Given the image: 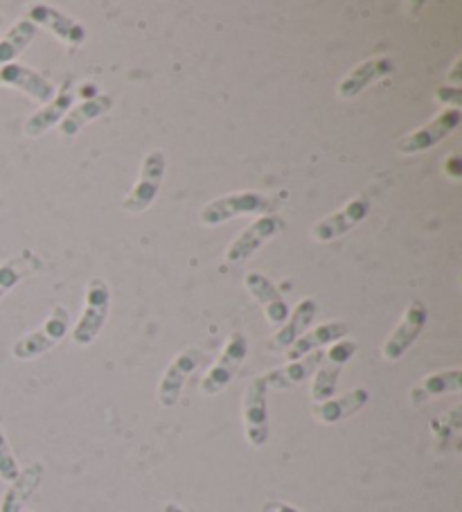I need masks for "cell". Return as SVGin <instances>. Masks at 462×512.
Listing matches in <instances>:
<instances>
[{
	"label": "cell",
	"mask_w": 462,
	"mask_h": 512,
	"mask_svg": "<svg viewBox=\"0 0 462 512\" xmlns=\"http://www.w3.org/2000/svg\"><path fill=\"white\" fill-rule=\"evenodd\" d=\"M262 512H300L298 508H293L291 503H284V501H278V499H271L266 501L262 506Z\"/></svg>",
	"instance_id": "83f0119b"
},
{
	"label": "cell",
	"mask_w": 462,
	"mask_h": 512,
	"mask_svg": "<svg viewBox=\"0 0 462 512\" xmlns=\"http://www.w3.org/2000/svg\"><path fill=\"white\" fill-rule=\"evenodd\" d=\"M316 316H318L316 300L314 298L300 300V305L293 312H289L287 321L280 325V330L275 332V337L269 341V350L271 352L289 350L293 343H296L302 334L309 330V325L314 323Z\"/></svg>",
	"instance_id": "2e32d148"
},
{
	"label": "cell",
	"mask_w": 462,
	"mask_h": 512,
	"mask_svg": "<svg viewBox=\"0 0 462 512\" xmlns=\"http://www.w3.org/2000/svg\"><path fill=\"white\" fill-rule=\"evenodd\" d=\"M165 170H167V161L161 149L149 152L145 156V161H142L136 185H133V190L122 199V210H127V213H133V215L145 213L151 203L156 201L158 192H161Z\"/></svg>",
	"instance_id": "277c9868"
},
{
	"label": "cell",
	"mask_w": 462,
	"mask_h": 512,
	"mask_svg": "<svg viewBox=\"0 0 462 512\" xmlns=\"http://www.w3.org/2000/svg\"><path fill=\"white\" fill-rule=\"evenodd\" d=\"M246 357H248L246 334L235 332L233 337L228 339L224 350H221V355L215 361V366H212L206 373V377L201 379V393L206 397L219 395L237 377L239 368H242Z\"/></svg>",
	"instance_id": "8992f818"
},
{
	"label": "cell",
	"mask_w": 462,
	"mask_h": 512,
	"mask_svg": "<svg viewBox=\"0 0 462 512\" xmlns=\"http://www.w3.org/2000/svg\"><path fill=\"white\" fill-rule=\"evenodd\" d=\"M426 319H429V310L422 300H413L404 312L402 321H399L397 328L390 332L384 346H381V355L386 361H399L402 359L408 348H413V343L420 339V334L426 328Z\"/></svg>",
	"instance_id": "30bf717a"
},
{
	"label": "cell",
	"mask_w": 462,
	"mask_h": 512,
	"mask_svg": "<svg viewBox=\"0 0 462 512\" xmlns=\"http://www.w3.org/2000/svg\"><path fill=\"white\" fill-rule=\"evenodd\" d=\"M348 330L350 328L345 321H332V323L318 325L316 330L302 334V337L287 350V355L284 357H287L289 361H296V359L312 355V352L323 350L325 346H330V343H336L343 337H348Z\"/></svg>",
	"instance_id": "7402d4cb"
},
{
	"label": "cell",
	"mask_w": 462,
	"mask_h": 512,
	"mask_svg": "<svg viewBox=\"0 0 462 512\" xmlns=\"http://www.w3.org/2000/svg\"><path fill=\"white\" fill-rule=\"evenodd\" d=\"M370 395L366 388H354V391L345 393L341 397H332V400L314 404L312 416L314 420L321 422V425H336V422L352 418L354 413H359L363 406L368 404Z\"/></svg>",
	"instance_id": "ffe728a7"
},
{
	"label": "cell",
	"mask_w": 462,
	"mask_h": 512,
	"mask_svg": "<svg viewBox=\"0 0 462 512\" xmlns=\"http://www.w3.org/2000/svg\"><path fill=\"white\" fill-rule=\"evenodd\" d=\"M273 208L271 199L262 192H237V194H228V197H219L215 201H210L208 206H203L201 210V224L203 226H219L226 222H233L237 217L244 215H264Z\"/></svg>",
	"instance_id": "6da1fadb"
},
{
	"label": "cell",
	"mask_w": 462,
	"mask_h": 512,
	"mask_svg": "<svg viewBox=\"0 0 462 512\" xmlns=\"http://www.w3.org/2000/svg\"><path fill=\"white\" fill-rule=\"evenodd\" d=\"M203 361H206V355H203L201 348H185L181 355L172 359V364L163 373L161 384H158V402H161L163 409H172V406L179 404L185 382Z\"/></svg>",
	"instance_id": "9c48e42d"
},
{
	"label": "cell",
	"mask_w": 462,
	"mask_h": 512,
	"mask_svg": "<svg viewBox=\"0 0 462 512\" xmlns=\"http://www.w3.org/2000/svg\"><path fill=\"white\" fill-rule=\"evenodd\" d=\"M370 215V201L366 197L352 199L345 203L341 210H336L334 215L321 219L312 228V240L321 244H330L339 240L345 233H350L354 226H359L363 219Z\"/></svg>",
	"instance_id": "4fadbf2b"
},
{
	"label": "cell",
	"mask_w": 462,
	"mask_h": 512,
	"mask_svg": "<svg viewBox=\"0 0 462 512\" xmlns=\"http://www.w3.org/2000/svg\"><path fill=\"white\" fill-rule=\"evenodd\" d=\"M73 102H75V88L73 84H64L61 86V91L55 95V100L46 104L41 111L32 113L28 118V122H25V136L39 138L46 134L48 129L59 125V122L66 118L70 107H73Z\"/></svg>",
	"instance_id": "ac0fdd59"
},
{
	"label": "cell",
	"mask_w": 462,
	"mask_h": 512,
	"mask_svg": "<svg viewBox=\"0 0 462 512\" xmlns=\"http://www.w3.org/2000/svg\"><path fill=\"white\" fill-rule=\"evenodd\" d=\"M0 86H10L30 95L32 100L41 104H50L55 100V86H52L46 77L39 75L37 70L21 64H7L0 68Z\"/></svg>",
	"instance_id": "5bb4252c"
},
{
	"label": "cell",
	"mask_w": 462,
	"mask_h": 512,
	"mask_svg": "<svg viewBox=\"0 0 462 512\" xmlns=\"http://www.w3.org/2000/svg\"><path fill=\"white\" fill-rule=\"evenodd\" d=\"M111 310V289L104 278H93L86 289V307L82 319L73 330V341L77 346H91L104 330Z\"/></svg>",
	"instance_id": "7a4b0ae2"
},
{
	"label": "cell",
	"mask_w": 462,
	"mask_h": 512,
	"mask_svg": "<svg viewBox=\"0 0 462 512\" xmlns=\"http://www.w3.org/2000/svg\"><path fill=\"white\" fill-rule=\"evenodd\" d=\"M435 95H438V100H451V104H456V109H458V104H460V88L458 86L438 88Z\"/></svg>",
	"instance_id": "f1b7e54d"
},
{
	"label": "cell",
	"mask_w": 462,
	"mask_h": 512,
	"mask_svg": "<svg viewBox=\"0 0 462 512\" xmlns=\"http://www.w3.org/2000/svg\"><path fill=\"white\" fill-rule=\"evenodd\" d=\"M244 282H246V289L251 291V296L264 307L269 323L282 325L284 321H287V316H289L287 300H284L280 289L275 287L273 282L264 276V273H257V271L248 273Z\"/></svg>",
	"instance_id": "d6986e66"
},
{
	"label": "cell",
	"mask_w": 462,
	"mask_h": 512,
	"mask_svg": "<svg viewBox=\"0 0 462 512\" xmlns=\"http://www.w3.org/2000/svg\"><path fill=\"white\" fill-rule=\"evenodd\" d=\"M32 25H41V28H48L59 41H64L70 48H79L86 41V28L73 16L59 12L57 7L46 5V3H34L28 16H25Z\"/></svg>",
	"instance_id": "7c38bea8"
},
{
	"label": "cell",
	"mask_w": 462,
	"mask_h": 512,
	"mask_svg": "<svg viewBox=\"0 0 462 512\" xmlns=\"http://www.w3.org/2000/svg\"><path fill=\"white\" fill-rule=\"evenodd\" d=\"M23 512H30V510H23Z\"/></svg>",
	"instance_id": "1f68e13d"
},
{
	"label": "cell",
	"mask_w": 462,
	"mask_h": 512,
	"mask_svg": "<svg viewBox=\"0 0 462 512\" xmlns=\"http://www.w3.org/2000/svg\"><path fill=\"white\" fill-rule=\"evenodd\" d=\"M39 269L41 260L30 251L16 255L12 260H5L0 264V300H3L5 294H10L23 278L32 276V273H37Z\"/></svg>",
	"instance_id": "d4e9b609"
},
{
	"label": "cell",
	"mask_w": 462,
	"mask_h": 512,
	"mask_svg": "<svg viewBox=\"0 0 462 512\" xmlns=\"http://www.w3.org/2000/svg\"><path fill=\"white\" fill-rule=\"evenodd\" d=\"M266 395H269V386H266L264 377H253L242 400L246 440L255 449L269 443V400H266Z\"/></svg>",
	"instance_id": "5b68a950"
},
{
	"label": "cell",
	"mask_w": 462,
	"mask_h": 512,
	"mask_svg": "<svg viewBox=\"0 0 462 512\" xmlns=\"http://www.w3.org/2000/svg\"><path fill=\"white\" fill-rule=\"evenodd\" d=\"M0 28H3V14H0Z\"/></svg>",
	"instance_id": "4dcf8cb0"
},
{
	"label": "cell",
	"mask_w": 462,
	"mask_h": 512,
	"mask_svg": "<svg viewBox=\"0 0 462 512\" xmlns=\"http://www.w3.org/2000/svg\"><path fill=\"white\" fill-rule=\"evenodd\" d=\"M393 70L395 64L390 57H372L361 61L357 68L350 70V73L343 77V82L339 84V97L341 100H354V97L366 91L370 84L393 75Z\"/></svg>",
	"instance_id": "9a60e30c"
},
{
	"label": "cell",
	"mask_w": 462,
	"mask_h": 512,
	"mask_svg": "<svg viewBox=\"0 0 462 512\" xmlns=\"http://www.w3.org/2000/svg\"><path fill=\"white\" fill-rule=\"evenodd\" d=\"M460 120H462L460 109H444L429 122V125L415 129L413 134H408L399 140L397 152L404 156H413V154L426 152V149H431L435 145H440L444 138L451 136L453 131L460 127Z\"/></svg>",
	"instance_id": "ba28073f"
},
{
	"label": "cell",
	"mask_w": 462,
	"mask_h": 512,
	"mask_svg": "<svg viewBox=\"0 0 462 512\" xmlns=\"http://www.w3.org/2000/svg\"><path fill=\"white\" fill-rule=\"evenodd\" d=\"M354 352H357V341H348V339L336 341L334 346L325 352V357H323L325 366H321L314 373V384H312L314 404L332 400L343 368L354 357Z\"/></svg>",
	"instance_id": "52a82bcc"
},
{
	"label": "cell",
	"mask_w": 462,
	"mask_h": 512,
	"mask_svg": "<svg viewBox=\"0 0 462 512\" xmlns=\"http://www.w3.org/2000/svg\"><path fill=\"white\" fill-rule=\"evenodd\" d=\"M113 107V97L111 95H95L88 97L77 109L66 113V118L59 122V134L64 138H75L79 131H82L86 125H91L93 120L100 116H106Z\"/></svg>",
	"instance_id": "cb8c5ba5"
},
{
	"label": "cell",
	"mask_w": 462,
	"mask_h": 512,
	"mask_svg": "<svg viewBox=\"0 0 462 512\" xmlns=\"http://www.w3.org/2000/svg\"><path fill=\"white\" fill-rule=\"evenodd\" d=\"M462 391V370L460 368H449L440 370V373H433L424 377L422 382H417L408 397H411L413 406H422L426 402L435 400V397L447 395V393H460Z\"/></svg>",
	"instance_id": "603a6c76"
},
{
	"label": "cell",
	"mask_w": 462,
	"mask_h": 512,
	"mask_svg": "<svg viewBox=\"0 0 462 512\" xmlns=\"http://www.w3.org/2000/svg\"><path fill=\"white\" fill-rule=\"evenodd\" d=\"M284 222L280 217L275 215H262L257 222H253L251 226L246 228L244 233H239L233 244L226 249V262L230 264H242L248 258L262 249L266 242H271L275 235L282 233Z\"/></svg>",
	"instance_id": "8fae6325"
},
{
	"label": "cell",
	"mask_w": 462,
	"mask_h": 512,
	"mask_svg": "<svg viewBox=\"0 0 462 512\" xmlns=\"http://www.w3.org/2000/svg\"><path fill=\"white\" fill-rule=\"evenodd\" d=\"M43 465L32 463L19 472V476L10 483V488L5 490L3 499H0V512H23L25 503H28L34 492L39 490L43 481Z\"/></svg>",
	"instance_id": "44dd1931"
},
{
	"label": "cell",
	"mask_w": 462,
	"mask_h": 512,
	"mask_svg": "<svg viewBox=\"0 0 462 512\" xmlns=\"http://www.w3.org/2000/svg\"><path fill=\"white\" fill-rule=\"evenodd\" d=\"M323 357H325V352L316 350V352H312V355L296 359V361H289L287 366L275 368V370H271V373H266L262 377H264L266 386L273 388V391H291V388H296L298 384L307 382V379L316 373L318 366L323 364Z\"/></svg>",
	"instance_id": "e0dca14e"
},
{
	"label": "cell",
	"mask_w": 462,
	"mask_h": 512,
	"mask_svg": "<svg viewBox=\"0 0 462 512\" xmlns=\"http://www.w3.org/2000/svg\"><path fill=\"white\" fill-rule=\"evenodd\" d=\"M163 512H185V508H181L179 503L170 501V503H165V506H163Z\"/></svg>",
	"instance_id": "f546056e"
},
{
	"label": "cell",
	"mask_w": 462,
	"mask_h": 512,
	"mask_svg": "<svg viewBox=\"0 0 462 512\" xmlns=\"http://www.w3.org/2000/svg\"><path fill=\"white\" fill-rule=\"evenodd\" d=\"M21 467L16 463V456L10 447V440H7L5 431L0 429V479L12 483L16 476H19Z\"/></svg>",
	"instance_id": "4316f807"
},
{
	"label": "cell",
	"mask_w": 462,
	"mask_h": 512,
	"mask_svg": "<svg viewBox=\"0 0 462 512\" xmlns=\"http://www.w3.org/2000/svg\"><path fill=\"white\" fill-rule=\"evenodd\" d=\"M70 328V314L66 307L57 305L55 310L50 312L48 321L41 325L39 330L25 334L19 341L14 343L12 355L19 361H32L41 355H46L57 343L66 337Z\"/></svg>",
	"instance_id": "3957f363"
},
{
	"label": "cell",
	"mask_w": 462,
	"mask_h": 512,
	"mask_svg": "<svg viewBox=\"0 0 462 512\" xmlns=\"http://www.w3.org/2000/svg\"><path fill=\"white\" fill-rule=\"evenodd\" d=\"M37 32V25H32L28 19L14 23L12 30L0 39V68L14 64V59L23 55L25 48H28L34 37H37Z\"/></svg>",
	"instance_id": "484cf974"
}]
</instances>
